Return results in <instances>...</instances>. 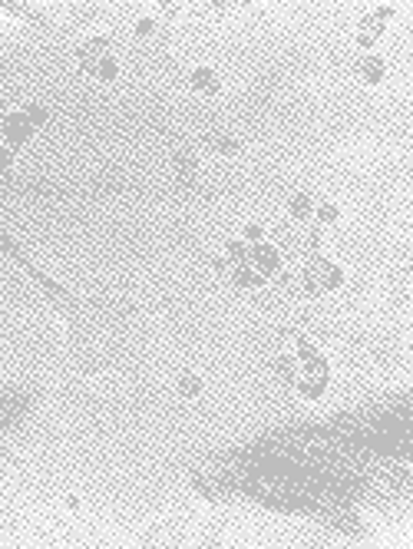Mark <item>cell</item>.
Wrapping results in <instances>:
<instances>
[{"label": "cell", "instance_id": "8fae6325", "mask_svg": "<svg viewBox=\"0 0 413 549\" xmlns=\"http://www.w3.org/2000/svg\"><path fill=\"white\" fill-rule=\"evenodd\" d=\"M288 215L291 219H298V222H304L308 215H314V202L308 192H294L288 199Z\"/></svg>", "mask_w": 413, "mask_h": 549}, {"label": "cell", "instance_id": "52a82bcc", "mask_svg": "<svg viewBox=\"0 0 413 549\" xmlns=\"http://www.w3.org/2000/svg\"><path fill=\"white\" fill-rule=\"evenodd\" d=\"M24 413H27V397H20V394H3L0 397V427L3 430L17 424Z\"/></svg>", "mask_w": 413, "mask_h": 549}, {"label": "cell", "instance_id": "8992f818", "mask_svg": "<svg viewBox=\"0 0 413 549\" xmlns=\"http://www.w3.org/2000/svg\"><path fill=\"white\" fill-rule=\"evenodd\" d=\"M103 57H110V40H106V37H93L89 43L80 47V66H83L87 73L96 70V63H100Z\"/></svg>", "mask_w": 413, "mask_h": 549}, {"label": "cell", "instance_id": "d6986e66", "mask_svg": "<svg viewBox=\"0 0 413 549\" xmlns=\"http://www.w3.org/2000/svg\"><path fill=\"white\" fill-rule=\"evenodd\" d=\"M314 215H317V222H321V225H334L340 219V209L334 205V202H324V205H317V209H314Z\"/></svg>", "mask_w": 413, "mask_h": 549}, {"label": "cell", "instance_id": "2e32d148", "mask_svg": "<svg viewBox=\"0 0 413 549\" xmlns=\"http://www.w3.org/2000/svg\"><path fill=\"white\" fill-rule=\"evenodd\" d=\"M89 76H96V80H103V83H110V80L119 76V63H116L113 57H103V60L96 63V70H93Z\"/></svg>", "mask_w": 413, "mask_h": 549}, {"label": "cell", "instance_id": "5bb4252c", "mask_svg": "<svg viewBox=\"0 0 413 549\" xmlns=\"http://www.w3.org/2000/svg\"><path fill=\"white\" fill-rule=\"evenodd\" d=\"M20 112H24V119L33 126V129H37V126H47V123H50V110H47L43 103H27Z\"/></svg>", "mask_w": 413, "mask_h": 549}, {"label": "cell", "instance_id": "9a60e30c", "mask_svg": "<svg viewBox=\"0 0 413 549\" xmlns=\"http://www.w3.org/2000/svg\"><path fill=\"white\" fill-rule=\"evenodd\" d=\"M275 374L281 377V381H298V361H294L291 354L275 358Z\"/></svg>", "mask_w": 413, "mask_h": 549}, {"label": "cell", "instance_id": "7402d4cb", "mask_svg": "<svg viewBox=\"0 0 413 549\" xmlns=\"http://www.w3.org/2000/svg\"><path fill=\"white\" fill-rule=\"evenodd\" d=\"M10 163H13L10 146H0V173H7V169H10Z\"/></svg>", "mask_w": 413, "mask_h": 549}, {"label": "cell", "instance_id": "30bf717a", "mask_svg": "<svg viewBox=\"0 0 413 549\" xmlns=\"http://www.w3.org/2000/svg\"><path fill=\"white\" fill-rule=\"evenodd\" d=\"M205 146L212 152H218V156H235V152L241 149L238 139L228 136V133H209V136H205Z\"/></svg>", "mask_w": 413, "mask_h": 549}, {"label": "cell", "instance_id": "6da1fadb", "mask_svg": "<svg viewBox=\"0 0 413 549\" xmlns=\"http://www.w3.org/2000/svg\"><path fill=\"white\" fill-rule=\"evenodd\" d=\"M340 281H344V272L334 262H327V258H311L304 265V272H301V285L311 295L334 291V288H340Z\"/></svg>", "mask_w": 413, "mask_h": 549}, {"label": "cell", "instance_id": "9c48e42d", "mask_svg": "<svg viewBox=\"0 0 413 549\" xmlns=\"http://www.w3.org/2000/svg\"><path fill=\"white\" fill-rule=\"evenodd\" d=\"M324 387H327V371H308L304 377H298L301 397H308V400H317L324 394Z\"/></svg>", "mask_w": 413, "mask_h": 549}, {"label": "cell", "instance_id": "44dd1931", "mask_svg": "<svg viewBox=\"0 0 413 549\" xmlns=\"http://www.w3.org/2000/svg\"><path fill=\"white\" fill-rule=\"evenodd\" d=\"M156 34V20H149V17H142L136 24V37H152Z\"/></svg>", "mask_w": 413, "mask_h": 549}, {"label": "cell", "instance_id": "7c38bea8", "mask_svg": "<svg viewBox=\"0 0 413 549\" xmlns=\"http://www.w3.org/2000/svg\"><path fill=\"white\" fill-rule=\"evenodd\" d=\"M232 281H235L238 288H258L264 278L255 272L248 262H241V265H235V268H232Z\"/></svg>", "mask_w": 413, "mask_h": 549}, {"label": "cell", "instance_id": "e0dca14e", "mask_svg": "<svg viewBox=\"0 0 413 549\" xmlns=\"http://www.w3.org/2000/svg\"><path fill=\"white\" fill-rule=\"evenodd\" d=\"M225 258H228V265H241V262H248V242H241V238H235V242H228V245H225Z\"/></svg>", "mask_w": 413, "mask_h": 549}, {"label": "cell", "instance_id": "ac0fdd59", "mask_svg": "<svg viewBox=\"0 0 413 549\" xmlns=\"http://www.w3.org/2000/svg\"><path fill=\"white\" fill-rule=\"evenodd\" d=\"M179 394H182V397H199V394H202V381L195 374H182V377H179Z\"/></svg>", "mask_w": 413, "mask_h": 549}, {"label": "cell", "instance_id": "4fadbf2b", "mask_svg": "<svg viewBox=\"0 0 413 549\" xmlns=\"http://www.w3.org/2000/svg\"><path fill=\"white\" fill-rule=\"evenodd\" d=\"M172 166H176V173H179V179H192L195 175V169H199V159L192 156V152H176L172 156Z\"/></svg>", "mask_w": 413, "mask_h": 549}, {"label": "cell", "instance_id": "ffe728a7", "mask_svg": "<svg viewBox=\"0 0 413 549\" xmlns=\"http://www.w3.org/2000/svg\"><path fill=\"white\" fill-rule=\"evenodd\" d=\"M241 235H245L241 242H251V245H258V242L264 238V228H262L258 222H248V225H245V232H241Z\"/></svg>", "mask_w": 413, "mask_h": 549}, {"label": "cell", "instance_id": "ba28073f", "mask_svg": "<svg viewBox=\"0 0 413 549\" xmlns=\"http://www.w3.org/2000/svg\"><path fill=\"white\" fill-rule=\"evenodd\" d=\"M188 83H192V89H199L205 96H212V93L222 89V80H218V73H215L212 66H195L192 76H188Z\"/></svg>", "mask_w": 413, "mask_h": 549}, {"label": "cell", "instance_id": "3957f363", "mask_svg": "<svg viewBox=\"0 0 413 549\" xmlns=\"http://www.w3.org/2000/svg\"><path fill=\"white\" fill-rule=\"evenodd\" d=\"M248 265L262 274V278H268V274H275L278 268H281V255H278V249L258 242V245H251L248 249Z\"/></svg>", "mask_w": 413, "mask_h": 549}, {"label": "cell", "instance_id": "5b68a950", "mask_svg": "<svg viewBox=\"0 0 413 549\" xmlns=\"http://www.w3.org/2000/svg\"><path fill=\"white\" fill-rule=\"evenodd\" d=\"M357 80L361 83H367V87H377V83H384V76H387V63L380 60V57H374V53H367V57H361L357 60Z\"/></svg>", "mask_w": 413, "mask_h": 549}, {"label": "cell", "instance_id": "7a4b0ae2", "mask_svg": "<svg viewBox=\"0 0 413 549\" xmlns=\"http://www.w3.org/2000/svg\"><path fill=\"white\" fill-rule=\"evenodd\" d=\"M390 17H393V7H377L370 17H363L361 20V30H357V47H374L377 37L384 34V24H387Z\"/></svg>", "mask_w": 413, "mask_h": 549}, {"label": "cell", "instance_id": "277c9868", "mask_svg": "<svg viewBox=\"0 0 413 549\" xmlns=\"http://www.w3.org/2000/svg\"><path fill=\"white\" fill-rule=\"evenodd\" d=\"M0 136H3V142H10L13 146H24V142H30V136H33V126L24 119V112H10L7 119H3V126H0Z\"/></svg>", "mask_w": 413, "mask_h": 549}]
</instances>
